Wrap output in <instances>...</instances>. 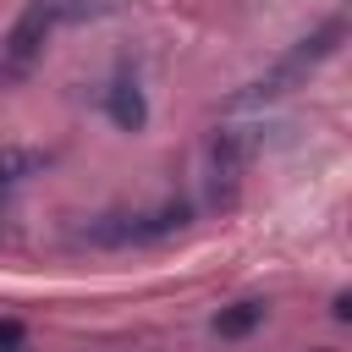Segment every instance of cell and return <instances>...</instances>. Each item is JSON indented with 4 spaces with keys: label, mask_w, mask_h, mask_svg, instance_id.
Listing matches in <instances>:
<instances>
[{
    "label": "cell",
    "mask_w": 352,
    "mask_h": 352,
    "mask_svg": "<svg viewBox=\"0 0 352 352\" xmlns=\"http://www.w3.org/2000/svg\"><path fill=\"white\" fill-rule=\"evenodd\" d=\"M88 6H72V0H33L16 22H11V33L0 38V77H28L33 72V60L44 55V44H50V33L66 22V16H82Z\"/></svg>",
    "instance_id": "6da1fadb"
},
{
    "label": "cell",
    "mask_w": 352,
    "mask_h": 352,
    "mask_svg": "<svg viewBox=\"0 0 352 352\" xmlns=\"http://www.w3.org/2000/svg\"><path fill=\"white\" fill-rule=\"evenodd\" d=\"M341 38H346V22H341V16H330L319 33H308V38H302V44H297V50H292V55H286V60H280L270 77H258V82H253L248 94H236L231 104H258V99H275V94H286V88H292L302 72H314L319 60H330Z\"/></svg>",
    "instance_id": "7a4b0ae2"
},
{
    "label": "cell",
    "mask_w": 352,
    "mask_h": 352,
    "mask_svg": "<svg viewBox=\"0 0 352 352\" xmlns=\"http://www.w3.org/2000/svg\"><path fill=\"white\" fill-rule=\"evenodd\" d=\"M182 226H187V204H165L154 214H99L94 226H82V236L104 248H132V242H160Z\"/></svg>",
    "instance_id": "3957f363"
},
{
    "label": "cell",
    "mask_w": 352,
    "mask_h": 352,
    "mask_svg": "<svg viewBox=\"0 0 352 352\" xmlns=\"http://www.w3.org/2000/svg\"><path fill=\"white\" fill-rule=\"evenodd\" d=\"M248 154H253V138L242 126H220L209 138V198L226 209L242 187V170H248Z\"/></svg>",
    "instance_id": "277c9868"
},
{
    "label": "cell",
    "mask_w": 352,
    "mask_h": 352,
    "mask_svg": "<svg viewBox=\"0 0 352 352\" xmlns=\"http://www.w3.org/2000/svg\"><path fill=\"white\" fill-rule=\"evenodd\" d=\"M104 110H110V121L121 132H143V121H148V99H143V88L132 77H121V82L104 88Z\"/></svg>",
    "instance_id": "5b68a950"
},
{
    "label": "cell",
    "mask_w": 352,
    "mask_h": 352,
    "mask_svg": "<svg viewBox=\"0 0 352 352\" xmlns=\"http://www.w3.org/2000/svg\"><path fill=\"white\" fill-rule=\"evenodd\" d=\"M264 324V302L258 297H248V302H231V308H220L214 314V336L220 341H242L248 330H258Z\"/></svg>",
    "instance_id": "8992f818"
},
{
    "label": "cell",
    "mask_w": 352,
    "mask_h": 352,
    "mask_svg": "<svg viewBox=\"0 0 352 352\" xmlns=\"http://www.w3.org/2000/svg\"><path fill=\"white\" fill-rule=\"evenodd\" d=\"M38 165H50V154H33V148H6V154H0V182H22V176H33Z\"/></svg>",
    "instance_id": "52a82bcc"
},
{
    "label": "cell",
    "mask_w": 352,
    "mask_h": 352,
    "mask_svg": "<svg viewBox=\"0 0 352 352\" xmlns=\"http://www.w3.org/2000/svg\"><path fill=\"white\" fill-rule=\"evenodd\" d=\"M0 352H28V330L16 319H0Z\"/></svg>",
    "instance_id": "ba28073f"
},
{
    "label": "cell",
    "mask_w": 352,
    "mask_h": 352,
    "mask_svg": "<svg viewBox=\"0 0 352 352\" xmlns=\"http://www.w3.org/2000/svg\"><path fill=\"white\" fill-rule=\"evenodd\" d=\"M330 319H336V324H346V319H352V297H346V292H336V302H330Z\"/></svg>",
    "instance_id": "9c48e42d"
}]
</instances>
